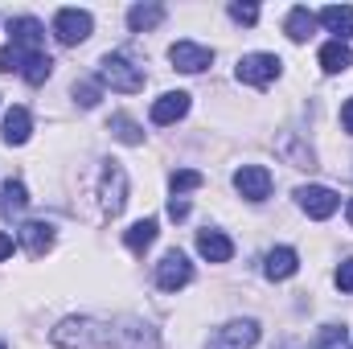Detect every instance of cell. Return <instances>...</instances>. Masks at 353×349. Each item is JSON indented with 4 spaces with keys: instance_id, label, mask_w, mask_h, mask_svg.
<instances>
[{
    "instance_id": "cell-29",
    "label": "cell",
    "mask_w": 353,
    "mask_h": 349,
    "mask_svg": "<svg viewBox=\"0 0 353 349\" xmlns=\"http://www.w3.org/2000/svg\"><path fill=\"white\" fill-rule=\"evenodd\" d=\"M337 288H341V292H353V259H345L337 267Z\"/></svg>"
},
{
    "instance_id": "cell-21",
    "label": "cell",
    "mask_w": 353,
    "mask_h": 349,
    "mask_svg": "<svg viewBox=\"0 0 353 349\" xmlns=\"http://www.w3.org/2000/svg\"><path fill=\"white\" fill-rule=\"evenodd\" d=\"M283 29H288V37H292V41H308V37L316 33V17H312L308 8H292Z\"/></svg>"
},
{
    "instance_id": "cell-20",
    "label": "cell",
    "mask_w": 353,
    "mask_h": 349,
    "mask_svg": "<svg viewBox=\"0 0 353 349\" xmlns=\"http://www.w3.org/2000/svg\"><path fill=\"white\" fill-rule=\"evenodd\" d=\"M152 239H157V218H140L128 235H123V243H128V251H136V255H144L148 247H152Z\"/></svg>"
},
{
    "instance_id": "cell-9",
    "label": "cell",
    "mask_w": 353,
    "mask_h": 349,
    "mask_svg": "<svg viewBox=\"0 0 353 349\" xmlns=\"http://www.w3.org/2000/svg\"><path fill=\"white\" fill-rule=\"evenodd\" d=\"M234 189H239L247 201H267V197H271V173H267L263 165H243V169L234 173Z\"/></svg>"
},
{
    "instance_id": "cell-27",
    "label": "cell",
    "mask_w": 353,
    "mask_h": 349,
    "mask_svg": "<svg viewBox=\"0 0 353 349\" xmlns=\"http://www.w3.org/2000/svg\"><path fill=\"white\" fill-rule=\"evenodd\" d=\"M0 70H4V74L25 70V54H21V50H12V46H4V50H0Z\"/></svg>"
},
{
    "instance_id": "cell-33",
    "label": "cell",
    "mask_w": 353,
    "mask_h": 349,
    "mask_svg": "<svg viewBox=\"0 0 353 349\" xmlns=\"http://www.w3.org/2000/svg\"><path fill=\"white\" fill-rule=\"evenodd\" d=\"M345 214H350V226H353V197H350V206H345Z\"/></svg>"
},
{
    "instance_id": "cell-24",
    "label": "cell",
    "mask_w": 353,
    "mask_h": 349,
    "mask_svg": "<svg viewBox=\"0 0 353 349\" xmlns=\"http://www.w3.org/2000/svg\"><path fill=\"white\" fill-rule=\"evenodd\" d=\"M169 185H173V197H181V193H189V189H201L205 177L197 173V169H176V173L169 177Z\"/></svg>"
},
{
    "instance_id": "cell-16",
    "label": "cell",
    "mask_w": 353,
    "mask_h": 349,
    "mask_svg": "<svg viewBox=\"0 0 353 349\" xmlns=\"http://www.w3.org/2000/svg\"><path fill=\"white\" fill-rule=\"evenodd\" d=\"M325 29H333L337 33V41H345L353 37V8L350 4H329V8H321V17H316Z\"/></svg>"
},
{
    "instance_id": "cell-8",
    "label": "cell",
    "mask_w": 353,
    "mask_h": 349,
    "mask_svg": "<svg viewBox=\"0 0 353 349\" xmlns=\"http://www.w3.org/2000/svg\"><path fill=\"white\" fill-rule=\"evenodd\" d=\"M255 341H259V325L255 321H230V325H222L214 333L210 349H251Z\"/></svg>"
},
{
    "instance_id": "cell-10",
    "label": "cell",
    "mask_w": 353,
    "mask_h": 349,
    "mask_svg": "<svg viewBox=\"0 0 353 349\" xmlns=\"http://www.w3.org/2000/svg\"><path fill=\"white\" fill-rule=\"evenodd\" d=\"M169 62H173L176 70H185V74H201L214 62V50H205L197 41H176L173 50H169Z\"/></svg>"
},
{
    "instance_id": "cell-28",
    "label": "cell",
    "mask_w": 353,
    "mask_h": 349,
    "mask_svg": "<svg viewBox=\"0 0 353 349\" xmlns=\"http://www.w3.org/2000/svg\"><path fill=\"white\" fill-rule=\"evenodd\" d=\"M230 17H234L239 25H255V21H259V8H255V4H230Z\"/></svg>"
},
{
    "instance_id": "cell-5",
    "label": "cell",
    "mask_w": 353,
    "mask_h": 349,
    "mask_svg": "<svg viewBox=\"0 0 353 349\" xmlns=\"http://www.w3.org/2000/svg\"><path fill=\"white\" fill-rule=\"evenodd\" d=\"M279 58L275 54H247V58H239V83H247V87H267L271 79H279Z\"/></svg>"
},
{
    "instance_id": "cell-2",
    "label": "cell",
    "mask_w": 353,
    "mask_h": 349,
    "mask_svg": "<svg viewBox=\"0 0 353 349\" xmlns=\"http://www.w3.org/2000/svg\"><path fill=\"white\" fill-rule=\"evenodd\" d=\"M99 201H103V214H107V218L123 214V206H128V173H123V165H119V161H107V165H103Z\"/></svg>"
},
{
    "instance_id": "cell-13",
    "label": "cell",
    "mask_w": 353,
    "mask_h": 349,
    "mask_svg": "<svg viewBox=\"0 0 353 349\" xmlns=\"http://www.w3.org/2000/svg\"><path fill=\"white\" fill-rule=\"evenodd\" d=\"M197 251H201V259H210V263H230L234 243H230L222 230H201V235H197Z\"/></svg>"
},
{
    "instance_id": "cell-4",
    "label": "cell",
    "mask_w": 353,
    "mask_h": 349,
    "mask_svg": "<svg viewBox=\"0 0 353 349\" xmlns=\"http://www.w3.org/2000/svg\"><path fill=\"white\" fill-rule=\"evenodd\" d=\"M296 201H300V210L308 214V218H333L337 214V206H341V197L333 193V189H325V185H300L296 189Z\"/></svg>"
},
{
    "instance_id": "cell-19",
    "label": "cell",
    "mask_w": 353,
    "mask_h": 349,
    "mask_svg": "<svg viewBox=\"0 0 353 349\" xmlns=\"http://www.w3.org/2000/svg\"><path fill=\"white\" fill-rule=\"evenodd\" d=\"M107 132L119 140V144H140L144 140V132H140V123L132 119V115H123V111H115L111 119H107Z\"/></svg>"
},
{
    "instance_id": "cell-1",
    "label": "cell",
    "mask_w": 353,
    "mask_h": 349,
    "mask_svg": "<svg viewBox=\"0 0 353 349\" xmlns=\"http://www.w3.org/2000/svg\"><path fill=\"white\" fill-rule=\"evenodd\" d=\"M99 83L119 90V94H136V90H144V70L128 54H107L99 62Z\"/></svg>"
},
{
    "instance_id": "cell-18",
    "label": "cell",
    "mask_w": 353,
    "mask_h": 349,
    "mask_svg": "<svg viewBox=\"0 0 353 349\" xmlns=\"http://www.w3.org/2000/svg\"><path fill=\"white\" fill-rule=\"evenodd\" d=\"M29 132H33L29 111H25V107H8V111H4V144H25Z\"/></svg>"
},
{
    "instance_id": "cell-14",
    "label": "cell",
    "mask_w": 353,
    "mask_h": 349,
    "mask_svg": "<svg viewBox=\"0 0 353 349\" xmlns=\"http://www.w3.org/2000/svg\"><path fill=\"white\" fill-rule=\"evenodd\" d=\"M296 271H300V255H296L292 247H275V251H267V263H263L267 279H292Z\"/></svg>"
},
{
    "instance_id": "cell-23",
    "label": "cell",
    "mask_w": 353,
    "mask_h": 349,
    "mask_svg": "<svg viewBox=\"0 0 353 349\" xmlns=\"http://www.w3.org/2000/svg\"><path fill=\"white\" fill-rule=\"evenodd\" d=\"M25 83H33V87H41L50 74H54V58L50 54H37V58H25Z\"/></svg>"
},
{
    "instance_id": "cell-22",
    "label": "cell",
    "mask_w": 353,
    "mask_h": 349,
    "mask_svg": "<svg viewBox=\"0 0 353 349\" xmlns=\"http://www.w3.org/2000/svg\"><path fill=\"white\" fill-rule=\"evenodd\" d=\"M25 206H29L25 185H21V181H4V189H0V214H4V218H12V214H21Z\"/></svg>"
},
{
    "instance_id": "cell-17",
    "label": "cell",
    "mask_w": 353,
    "mask_h": 349,
    "mask_svg": "<svg viewBox=\"0 0 353 349\" xmlns=\"http://www.w3.org/2000/svg\"><path fill=\"white\" fill-rule=\"evenodd\" d=\"M165 21V4H132L128 8V29L132 33H148Z\"/></svg>"
},
{
    "instance_id": "cell-3",
    "label": "cell",
    "mask_w": 353,
    "mask_h": 349,
    "mask_svg": "<svg viewBox=\"0 0 353 349\" xmlns=\"http://www.w3.org/2000/svg\"><path fill=\"white\" fill-rule=\"evenodd\" d=\"M8 46L12 50H21L25 58H37V54H46V29H41V21L37 17H17V21H8Z\"/></svg>"
},
{
    "instance_id": "cell-25",
    "label": "cell",
    "mask_w": 353,
    "mask_h": 349,
    "mask_svg": "<svg viewBox=\"0 0 353 349\" xmlns=\"http://www.w3.org/2000/svg\"><path fill=\"white\" fill-rule=\"evenodd\" d=\"M345 341H350V329L345 325H325L321 337H316V349H345Z\"/></svg>"
},
{
    "instance_id": "cell-31",
    "label": "cell",
    "mask_w": 353,
    "mask_h": 349,
    "mask_svg": "<svg viewBox=\"0 0 353 349\" xmlns=\"http://www.w3.org/2000/svg\"><path fill=\"white\" fill-rule=\"evenodd\" d=\"M341 128L353 136V99H345V107H341Z\"/></svg>"
},
{
    "instance_id": "cell-6",
    "label": "cell",
    "mask_w": 353,
    "mask_h": 349,
    "mask_svg": "<svg viewBox=\"0 0 353 349\" xmlns=\"http://www.w3.org/2000/svg\"><path fill=\"white\" fill-rule=\"evenodd\" d=\"M54 37H58L62 46L87 41L90 37V12H83V8H62V12L54 17Z\"/></svg>"
},
{
    "instance_id": "cell-15",
    "label": "cell",
    "mask_w": 353,
    "mask_h": 349,
    "mask_svg": "<svg viewBox=\"0 0 353 349\" xmlns=\"http://www.w3.org/2000/svg\"><path fill=\"white\" fill-rule=\"evenodd\" d=\"M321 66H325V74H345L353 66L350 41H325L321 46Z\"/></svg>"
},
{
    "instance_id": "cell-7",
    "label": "cell",
    "mask_w": 353,
    "mask_h": 349,
    "mask_svg": "<svg viewBox=\"0 0 353 349\" xmlns=\"http://www.w3.org/2000/svg\"><path fill=\"white\" fill-rule=\"evenodd\" d=\"M193 279V263L185 259L181 251H165V259L157 263V283H161V292H176V288H185Z\"/></svg>"
},
{
    "instance_id": "cell-11",
    "label": "cell",
    "mask_w": 353,
    "mask_h": 349,
    "mask_svg": "<svg viewBox=\"0 0 353 349\" xmlns=\"http://www.w3.org/2000/svg\"><path fill=\"white\" fill-rule=\"evenodd\" d=\"M17 239H21V247H25L33 259H41V255L54 247V226H50V222H25V226L17 230Z\"/></svg>"
},
{
    "instance_id": "cell-12",
    "label": "cell",
    "mask_w": 353,
    "mask_h": 349,
    "mask_svg": "<svg viewBox=\"0 0 353 349\" xmlns=\"http://www.w3.org/2000/svg\"><path fill=\"white\" fill-rule=\"evenodd\" d=\"M185 111H189V94H185V90H169V94H161V99L152 103V123L169 128V123H176Z\"/></svg>"
},
{
    "instance_id": "cell-32",
    "label": "cell",
    "mask_w": 353,
    "mask_h": 349,
    "mask_svg": "<svg viewBox=\"0 0 353 349\" xmlns=\"http://www.w3.org/2000/svg\"><path fill=\"white\" fill-rule=\"evenodd\" d=\"M12 255V235H0V259H8Z\"/></svg>"
},
{
    "instance_id": "cell-30",
    "label": "cell",
    "mask_w": 353,
    "mask_h": 349,
    "mask_svg": "<svg viewBox=\"0 0 353 349\" xmlns=\"http://www.w3.org/2000/svg\"><path fill=\"white\" fill-rule=\"evenodd\" d=\"M169 218H176V222L189 218V201L185 197H169Z\"/></svg>"
},
{
    "instance_id": "cell-26",
    "label": "cell",
    "mask_w": 353,
    "mask_h": 349,
    "mask_svg": "<svg viewBox=\"0 0 353 349\" xmlns=\"http://www.w3.org/2000/svg\"><path fill=\"white\" fill-rule=\"evenodd\" d=\"M74 99H79L83 107H99V99H103V83H94V79H79V83H74Z\"/></svg>"
}]
</instances>
